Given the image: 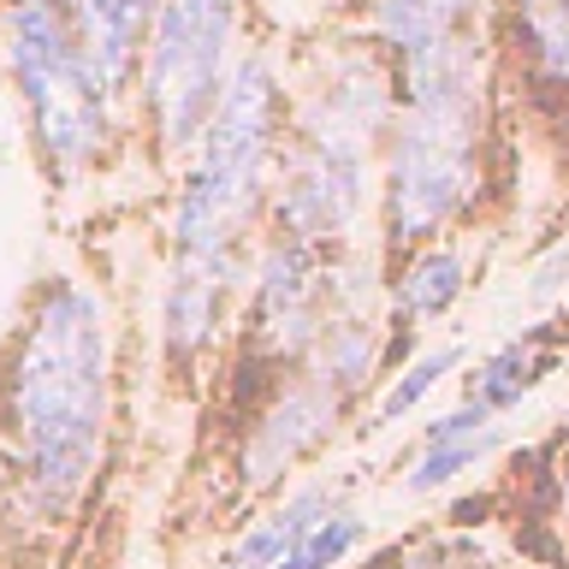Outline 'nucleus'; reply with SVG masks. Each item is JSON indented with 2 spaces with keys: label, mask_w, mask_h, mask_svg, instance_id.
I'll return each mask as SVG.
<instances>
[{
  "label": "nucleus",
  "mask_w": 569,
  "mask_h": 569,
  "mask_svg": "<svg viewBox=\"0 0 569 569\" xmlns=\"http://www.w3.org/2000/svg\"><path fill=\"white\" fill-rule=\"evenodd\" d=\"M107 315L71 279L30 302L7 356V433L12 475L36 522H60L96 480L107 445Z\"/></svg>",
  "instance_id": "1"
},
{
  "label": "nucleus",
  "mask_w": 569,
  "mask_h": 569,
  "mask_svg": "<svg viewBox=\"0 0 569 569\" xmlns=\"http://www.w3.org/2000/svg\"><path fill=\"white\" fill-rule=\"evenodd\" d=\"M279 137V83L267 60H238L220 113L196 142L184 190L172 213V267H167V350L196 362L226 327L238 297V243L261 202Z\"/></svg>",
  "instance_id": "2"
},
{
  "label": "nucleus",
  "mask_w": 569,
  "mask_h": 569,
  "mask_svg": "<svg viewBox=\"0 0 569 569\" xmlns=\"http://www.w3.org/2000/svg\"><path fill=\"white\" fill-rule=\"evenodd\" d=\"M487 149V48L480 36L398 60V113L386 149V226L427 243L475 202Z\"/></svg>",
  "instance_id": "3"
},
{
  "label": "nucleus",
  "mask_w": 569,
  "mask_h": 569,
  "mask_svg": "<svg viewBox=\"0 0 569 569\" xmlns=\"http://www.w3.org/2000/svg\"><path fill=\"white\" fill-rule=\"evenodd\" d=\"M391 78L373 60H345L302 107L279 167L273 213L284 238L332 243L356 226L373 190V142L391 124Z\"/></svg>",
  "instance_id": "4"
},
{
  "label": "nucleus",
  "mask_w": 569,
  "mask_h": 569,
  "mask_svg": "<svg viewBox=\"0 0 569 569\" xmlns=\"http://www.w3.org/2000/svg\"><path fill=\"white\" fill-rule=\"evenodd\" d=\"M0 42H7L18 96H24L36 149L53 167V178H78L101 154L113 83L89 60L66 0H7L0 7Z\"/></svg>",
  "instance_id": "5"
},
{
  "label": "nucleus",
  "mask_w": 569,
  "mask_h": 569,
  "mask_svg": "<svg viewBox=\"0 0 569 569\" xmlns=\"http://www.w3.org/2000/svg\"><path fill=\"white\" fill-rule=\"evenodd\" d=\"M243 0H160L142 48V107L167 154H196L231 83V30Z\"/></svg>",
  "instance_id": "6"
},
{
  "label": "nucleus",
  "mask_w": 569,
  "mask_h": 569,
  "mask_svg": "<svg viewBox=\"0 0 569 569\" xmlns=\"http://www.w3.org/2000/svg\"><path fill=\"white\" fill-rule=\"evenodd\" d=\"M338 267L327 243L273 238L256 267V297H249V332L273 362H309L320 338L338 327Z\"/></svg>",
  "instance_id": "7"
},
{
  "label": "nucleus",
  "mask_w": 569,
  "mask_h": 569,
  "mask_svg": "<svg viewBox=\"0 0 569 569\" xmlns=\"http://www.w3.org/2000/svg\"><path fill=\"white\" fill-rule=\"evenodd\" d=\"M345 403H350V391L338 380H327L320 368H309L291 386H279V398L261 409V421L249 427V439H243V480L249 487L284 480L302 457H315L320 445L338 433Z\"/></svg>",
  "instance_id": "8"
},
{
  "label": "nucleus",
  "mask_w": 569,
  "mask_h": 569,
  "mask_svg": "<svg viewBox=\"0 0 569 569\" xmlns=\"http://www.w3.org/2000/svg\"><path fill=\"white\" fill-rule=\"evenodd\" d=\"M505 439L498 433V416H487L480 403L462 398L457 409H445L439 421H427V433L416 445V457L403 462V492H445L451 480H462L469 469L492 457V445Z\"/></svg>",
  "instance_id": "9"
},
{
  "label": "nucleus",
  "mask_w": 569,
  "mask_h": 569,
  "mask_svg": "<svg viewBox=\"0 0 569 569\" xmlns=\"http://www.w3.org/2000/svg\"><path fill=\"white\" fill-rule=\"evenodd\" d=\"M71 24H78L89 60L101 66L107 83H124L142 60V48H149V30H154V12L160 0H66Z\"/></svg>",
  "instance_id": "10"
},
{
  "label": "nucleus",
  "mask_w": 569,
  "mask_h": 569,
  "mask_svg": "<svg viewBox=\"0 0 569 569\" xmlns=\"http://www.w3.org/2000/svg\"><path fill=\"white\" fill-rule=\"evenodd\" d=\"M480 12L487 0H373V36L398 60H416V53L480 36Z\"/></svg>",
  "instance_id": "11"
},
{
  "label": "nucleus",
  "mask_w": 569,
  "mask_h": 569,
  "mask_svg": "<svg viewBox=\"0 0 569 569\" xmlns=\"http://www.w3.org/2000/svg\"><path fill=\"white\" fill-rule=\"evenodd\" d=\"M332 510H338V505H332L327 487H297V492H284L273 510H261L256 522L243 528V540L220 558V569H279L320 522H327Z\"/></svg>",
  "instance_id": "12"
},
{
  "label": "nucleus",
  "mask_w": 569,
  "mask_h": 569,
  "mask_svg": "<svg viewBox=\"0 0 569 569\" xmlns=\"http://www.w3.org/2000/svg\"><path fill=\"white\" fill-rule=\"evenodd\" d=\"M551 368H558L551 327H528V332H516L510 345H498L487 362L475 368L469 403H480L487 416H505V409H516L528 391H540V386L551 380Z\"/></svg>",
  "instance_id": "13"
},
{
  "label": "nucleus",
  "mask_w": 569,
  "mask_h": 569,
  "mask_svg": "<svg viewBox=\"0 0 569 569\" xmlns=\"http://www.w3.org/2000/svg\"><path fill=\"white\" fill-rule=\"evenodd\" d=\"M469 284V267H462L457 249H416L398 279V315L403 320H439Z\"/></svg>",
  "instance_id": "14"
},
{
  "label": "nucleus",
  "mask_w": 569,
  "mask_h": 569,
  "mask_svg": "<svg viewBox=\"0 0 569 569\" xmlns=\"http://www.w3.org/2000/svg\"><path fill=\"white\" fill-rule=\"evenodd\" d=\"M510 12L533 71L569 89V0H510Z\"/></svg>",
  "instance_id": "15"
},
{
  "label": "nucleus",
  "mask_w": 569,
  "mask_h": 569,
  "mask_svg": "<svg viewBox=\"0 0 569 569\" xmlns=\"http://www.w3.org/2000/svg\"><path fill=\"white\" fill-rule=\"evenodd\" d=\"M457 362H462V345H433V350H421L416 362H409V368L398 373V380L386 386V398H380V421H403L409 409H416V403H421L427 391H433V386H439Z\"/></svg>",
  "instance_id": "16"
},
{
  "label": "nucleus",
  "mask_w": 569,
  "mask_h": 569,
  "mask_svg": "<svg viewBox=\"0 0 569 569\" xmlns=\"http://www.w3.org/2000/svg\"><path fill=\"white\" fill-rule=\"evenodd\" d=\"M356 546H362V516H356V510H332L279 569H338Z\"/></svg>",
  "instance_id": "17"
},
{
  "label": "nucleus",
  "mask_w": 569,
  "mask_h": 569,
  "mask_svg": "<svg viewBox=\"0 0 569 569\" xmlns=\"http://www.w3.org/2000/svg\"><path fill=\"white\" fill-rule=\"evenodd\" d=\"M558 522H563V533H569V462L558 469Z\"/></svg>",
  "instance_id": "18"
}]
</instances>
